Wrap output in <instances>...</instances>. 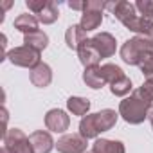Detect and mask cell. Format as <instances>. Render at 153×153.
<instances>
[{
	"label": "cell",
	"instance_id": "6da1fadb",
	"mask_svg": "<svg viewBox=\"0 0 153 153\" xmlns=\"http://www.w3.org/2000/svg\"><path fill=\"white\" fill-rule=\"evenodd\" d=\"M153 103L146 101L140 97V94L137 90L131 92V96L124 97L119 103V115L128 123V124H142L151 110Z\"/></svg>",
	"mask_w": 153,
	"mask_h": 153
},
{
	"label": "cell",
	"instance_id": "7a4b0ae2",
	"mask_svg": "<svg viewBox=\"0 0 153 153\" xmlns=\"http://www.w3.org/2000/svg\"><path fill=\"white\" fill-rule=\"evenodd\" d=\"M151 52H153V38H149V36H133L130 40H126L119 51L121 59L126 65H137V67H139L140 59Z\"/></svg>",
	"mask_w": 153,
	"mask_h": 153
},
{
	"label": "cell",
	"instance_id": "3957f363",
	"mask_svg": "<svg viewBox=\"0 0 153 153\" xmlns=\"http://www.w3.org/2000/svg\"><path fill=\"white\" fill-rule=\"evenodd\" d=\"M15 67H22V68H29L33 70L36 65L42 63V56L38 51L27 47V45H20V47H15L11 51H7V56H6Z\"/></svg>",
	"mask_w": 153,
	"mask_h": 153
},
{
	"label": "cell",
	"instance_id": "277c9868",
	"mask_svg": "<svg viewBox=\"0 0 153 153\" xmlns=\"http://www.w3.org/2000/svg\"><path fill=\"white\" fill-rule=\"evenodd\" d=\"M106 9H112V15L128 29L131 31V27L135 25V22L139 20L135 4L128 2V0H117V2H108Z\"/></svg>",
	"mask_w": 153,
	"mask_h": 153
},
{
	"label": "cell",
	"instance_id": "5b68a950",
	"mask_svg": "<svg viewBox=\"0 0 153 153\" xmlns=\"http://www.w3.org/2000/svg\"><path fill=\"white\" fill-rule=\"evenodd\" d=\"M2 144L11 151V153H34L29 137L20 130V128H9L2 135Z\"/></svg>",
	"mask_w": 153,
	"mask_h": 153
},
{
	"label": "cell",
	"instance_id": "8992f818",
	"mask_svg": "<svg viewBox=\"0 0 153 153\" xmlns=\"http://www.w3.org/2000/svg\"><path fill=\"white\" fill-rule=\"evenodd\" d=\"M58 153H87V139L79 133H63L56 142Z\"/></svg>",
	"mask_w": 153,
	"mask_h": 153
},
{
	"label": "cell",
	"instance_id": "52a82bcc",
	"mask_svg": "<svg viewBox=\"0 0 153 153\" xmlns=\"http://www.w3.org/2000/svg\"><path fill=\"white\" fill-rule=\"evenodd\" d=\"M70 126V117L61 108H52L45 114V128L52 133H65Z\"/></svg>",
	"mask_w": 153,
	"mask_h": 153
},
{
	"label": "cell",
	"instance_id": "ba28073f",
	"mask_svg": "<svg viewBox=\"0 0 153 153\" xmlns=\"http://www.w3.org/2000/svg\"><path fill=\"white\" fill-rule=\"evenodd\" d=\"M29 140H31V146H33L34 153H51L56 148V142H54L51 131H47V130L33 131L29 135Z\"/></svg>",
	"mask_w": 153,
	"mask_h": 153
},
{
	"label": "cell",
	"instance_id": "9c48e42d",
	"mask_svg": "<svg viewBox=\"0 0 153 153\" xmlns=\"http://www.w3.org/2000/svg\"><path fill=\"white\" fill-rule=\"evenodd\" d=\"M92 43L96 45L97 52L101 54V58H112L117 51V42L110 33H97L92 36Z\"/></svg>",
	"mask_w": 153,
	"mask_h": 153
},
{
	"label": "cell",
	"instance_id": "30bf717a",
	"mask_svg": "<svg viewBox=\"0 0 153 153\" xmlns=\"http://www.w3.org/2000/svg\"><path fill=\"white\" fill-rule=\"evenodd\" d=\"M29 79L34 87L38 88H47L51 83H52V68L47 65V63H40L36 65L33 70H29Z\"/></svg>",
	"mask_w": 153,
	"mask_h": 153
},
{
	"label": "cell",
	"instance_id": "8fae6325",
	"mask_svg": "<svg viewBox=\"0 0 153 153\" xmlns=\"http://www.w3.org/2000/svg\"><path fill=\"white\" fill-rule=\"evenodd\" d=\"M78 56H79V61H81V65H83L85 68L96 67V65H99V61L103 59L101 54L97 52L96 45L92 43V38H88V40L78 49Z\"/></svg>",
	"mask_w": 153,
	"mask_h": 153
},
{
	"label": "cell",
	"instance_id": "7c38bea8",
	"mask_svg": "<svg viewBox=\"0 0 153 153\" xmlns=\"http://www.w3.org/2000/svg\"><path fill=\"white\" fill-rule=\"evenodd\" d=\"M87 40H88L87 31H83L79 24H72V25L67 27V31H65V43H67L68 49L78 51Z\"/></svg>",
	"mask_w": 153,
	"mask_h": 153
},
{
	"label": "cell",
	"instance_id": "4fadbf2b",
	"mask_svg": "<svg viewBox=\"0 0 153 153\" xmlns=\"http://www.w3.org/2000/svg\"><path fill=\"white\" fill-rule=\"evenodd\" d=\"M117 119H119V112H115L112 108H105V110L97 112L96 114V126H97L99 133L110 131L117 124Z\"/></svg>",
	"mask_w": 153,
	"mask_h": 153
},
{
	"label": "cell",
	"instance_id": "5bb4252c",
	"mask_svg": "<svg viewBox=\"0 0 153 153\" xmlns=\"http://www.w3.org/2000/svg\"><path fill=\"white\" fill-rule=\"evenodd\" d=\"M83 81H85V85L90 87L92 90H99V88H103V87L106 85V79H105L103 70H101L99 65L85 68V72H83Z\"/></svg>",
	"mask_w": 153,
	"mask_h": 153
},
{
	"label": "cell",
	"instance_id": "9a60e30c",
	"mask_svg": "<svg viewBox=\"0 0 153 153\" xmlns=\"http://www.w3.org/2000/svg\"><path fill=\"white\" fill-rule=\"evenodd\" d=\"M103 24V11H96V9H85L81 13V20H79V25L83 31L90 33V31H96L99 29Z\"/></svg>",
	"mask_w": 153,
	"mask_h": 153
},
{
	"label": "cell",
	"instance_id": "2e32d148",
	"mask_svg": "<svg viewBox=\"0 0 153 153\" xmlns=\"http://www.w3.org/2000/svg\"><path fill=\"white\" fill-rule=\"evenodd\" d=\"M94 153H126V148L121 140L112 139H96L92 144Z\"/></svg>",
	"mask_w": 153,
	"mask_h": 153
},
{
	"label": "cell",
	"instance_id": "e0dca14e",
	"mask_svg": "<svg viewBox=\"0 0 153 153\" xmlns=\"http://www.w3.org/2000/svg\"><path fill=\"white\" fill-rule=\"evenodd\" d=\"M13 25H15L16 31H20V33H24V34H31V33L40 31V29H38V25H40L38 18H36L34 15H29V13L18 15V16L15 18V24H13Z\"/></svg>",
	"mask_w": 153,
	"mask_h": 153
},
{
	"label": "cell",
	"instance_id": "ac0fdd59",
	"mask_svg": "<svg viewBox=\"0 0 153 153\" xmlns=\"http://www.w3.org/2000/svg\"><path fill=\"white\" fill-rule=\"evenodd\" d=\"M92 103L87 99V97H79V96H72L67 99V110L72 114V115H79V117H85L88 115V110H90Z\"/></svg>",
	"mask_w": 153,
	"mask_h": 153
},
{
	"label": "cell",
	"instance_id": "d6986e66",
	"mask_svg": "<svg viewBox=\"0 0 153 153\" xmlns=\"http://www.w3.org/2000/svg\"><path fill=\"white\" fill-rule=\"evenodd\" d=\"M24 45L42 52L49 47V36L47 33L43 31H36V33H31V34H24Z\"/></svg>",
	"mask_w": 153,
	"mask_h": 153
},
{
	"label": "cell",
	"instance_id": "ffe728a7",
	"mask_svg": "<svg viewBox=\"0 0 153 153\" xmlns=\"http://www.w3.org/2000/svg\"><path fill=\"white\" fill-rule=\"evenodd\" d=\"M79 135L88 139H99V130L96 126V114H88L79 121Z\"/></svg>",
	"mask_w": 153,
	"mask_h": 153
},
{
	"label": "cell",
	"instance_id": "44dd1931",
	"mask_svg": "<svg viewBox=\"0 0 153 153\" xmlns=\"http://www.w3.org/2000/svg\"><path fill=\"white\" fill-rule=\"evenodd\" d=\"M36 18H38V22L43 24V25H51V24H54V22L59 18V9H58L56 2L49 0L47 6L43 7V11H42L40 15H36Z\"/></svg>",
	"mask_w": 153,
	"mask_h": 153
},
{
	"label": "cell",
	"instance_id": "7402d4cb",
	"mask_svg": "<svg viewBox=\"0 0 153 153\" xmlns=\"http://www.w3.org/2000/svg\"><path fill=\"white\" fill-rule=\"evenodd\" d=\"M110 92L114 96H117V97H128V94L133 92V83H131V79L128 78V76L124 74L123 78H119L115 83L110 85Z\"/></svg>",
	"mask_w": 153,
	"mask_h": 153
},
{
	"label": "cell",
	"instance_id": "603a6c76",
	"mask_svg": "<svg viewBox=\"0 0 153 153\" xmlns=\"http://www.w3.org/2000/svg\"><path fill=\"white\" fill-rule=\"evenodd\" d=\"M131 33H135L137 36H149L153 38V16H140L135 22V25L131 27Z\"/></svg>",
	"mask_w": 153,
	"mask_h": 153
},
{
	"label": "cell",
	"instance_id": "cb8c5ba5",
	"mask_svg": "<svg viewBox=\"0 0 153 153\" xmlns=\"http://www.w3.org/2000/svg\"><path fill=\"white\" fill-rule=\"evenodd\" d=\"M101 70H103V76H105V79H106V85L115 83L119 78L124 76L123 68L119 65H115V63H105V65H101Z\"/></svg>",
	"mask_w": 153,
	"mask_h": 153
},
{
	"label": "cell",
	"instance_id": "d4e9b609",
	"mask_svg": "<svg viewBox=\"0 0 153 153\" xmlns=\"http://www.w3.org/2000/svg\"><path fill=\"white\" fill-rule=\"evenodd\" d=\"M137 92L140 94V97L142 99H146V101H149V103H153V78H148L139 88H137Z\"/></svg>",
	"mask_w": 153,
	"mask_h": 153
},
{
	"label": "cell",
	"instance_id": "484cf974",
	"mask_svg": "<svg viewBox=\"0 0 153 153\" xmlns=\"http://www.w3.org/2000/svg\"><path fill=\"white\" fill-rule=\"evenodd\" d=\"M139 68H140V72L146 76V79H148V78H153V52H151V54H146V56L140 59Z\"/></svg>",
	"mask_w": 153,
	"mask_h": 153
},
{
	"label": "cell",
	"instance_id": "4316f807",
	"mask_svg": "<svg viewBox=\"0 0 153 153\" xmlns=\"http://www.w3.org/2000/svg\"><path fill=\"white\" fill-rule=\"evenodd\" d=\"M135 9L139 11L140 16H153V0H137Z\"/></svg>",
	"mask_w": 153,
	"mask_h": 153
},
{
	"label": "cell",
	"instance_id": "83f0119b",
	"mask_svg": "<svg viewBox=\"0 0 153 153\" xmlns=\"http://www.w3.org/2000/svg\"><path fill=\"white\" fill-rule=\"evenodd\" d=\"M47 2H49V0H27L25 6H27L29 11L36 16V15H40V13L43 11V7L47 6Z\"/></svg>",
	"mask_w": 153,
	"mask_h": 153
},
{
	"label": "cell",
	"instance_id": "f1b7e54d",
	"mask_svg": "<svg viewBox=\"0 0 153 153\" xmlns=\"http://www.w3.org/2000/svg\"><path fill=\"white\" fill-rule=\"evenodd\" d=\"M68 7L74 11H85V2H68Z\"/></svg>",
	"mask_w": 153,
	"mask_h": 153
},
{
	"label": "cell",
	"instance_id": "f546056e",
	"mask_svg": "<svg viewBox=\"0 0 153 153\" xmlns=\"http://www.w3.org/2000/svg\"><path fill=\"white\" fill-rule=\"evenodd\" d=\"M148 121H149V124H151V130H153V106H151V110H149V115H148Z\"/></svg>",
	"mask_w": 153,
	"mask_h": 153
},
{
	"label": "cell",
	"instance_id": "4dcf8cb0",
	"mask_svg": "<svg viewBox=\"0 0 153 153\" xmlns=\"http://www.w3.org/2000/svg\"><path fill=\"white\" fill-rule=\"evenodd\" d=\"M0 153H11V151H9V149H7V148L2 144V148H0Z\"/></svg>",
	"mask_w": 153,
	"mask_h": 153
},
{
	"label": "cell",
	"instance_id": "1f68e13d",
	"mask_svg": "<svg viewBox=\"0 0 153 153\" xmlns=\"http://www.w3.org/2000/svg\"><path fill=\"white\" fill-rule=\"evenodd\" d=\"M87 153H94V151H87Z\"/></svg>",
	"mask_w": 153,
	"mask_h": 153
}]
</instances>
